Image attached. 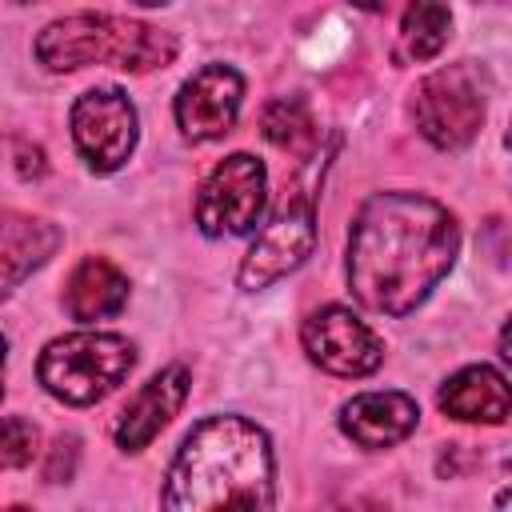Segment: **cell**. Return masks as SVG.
Here are the masks:
<instances>
[{"instance_id":"obj_18","label":"cell","mask_w":512,"mask_h":512,"mask_svg":"<svg viewBox=\"0 0 512 512\" xmlns=\"http://www.w3.org/2000/svg\"><path fill=\"white\" fill-rule=\"evenodd\" d=\"M40 432L24 416H0V468H24L36 456Z\"/></svg>"},{"instance_id":"obj_9","label":"cell","mask_w":512,"mask_h":512,"mask_svg":"<svg viewBox=\"0 0 512 512\" xmlns=\"http://www.w3.org/2000/svg\"><path fill=\"white\" fill-rule=\"evenodd\" d=\"M300 340H304V352L332 376H368L384 364L380 336L340 304L312 312L300 328Z\"/></svg>"},{"instance_id":"obj_13","label":"cell","mask_w":512,"mask_h":512,"mask_svg":"<svg viewBox=\"0 0 512 512\" xmlns=\"http://www.w3.org/2000/svg\"><path fill=\"white\" fill-rule=\"evenodd\" d=\"M56 248H60L56 224L24 212H0V296H8Z\"/></svg>"},{"instance_id":"obj_1","label":"cell","mask_w":512,"mask_h":512,"mask_svg":"<svg viewBox=\"0 0 512 512\" xmlns=\"http://www.w3.org/2000/svg\"><path fill=\"white\" fill-rule=\"evenodd\" d=\"M460 248L456 216L420 192H376L348 232V288L388 316L412 312L452 268Z\"/></svg>"},{"instance_id":"obj_8","label":"cell","mask_w":512,"mask_h":512,"mask_svg":"<svg viewBox=\"0 0 512 512\" xmlns=\"http://www.w3.org/2000/svg\"><path fill=\"white\" fill-rule=\"evenodd\" d=\"M72 140L92 172H116L136 148V108L116 88H92L72 104Z\"/></svg>"},{"instance_id":"obj_11","label":"cell","mask_w":512,"mask_h":512,"mask_svg":"<svg viewBox=\"0 0 512 512\" xmlns=\"http://www.w3.org/2000/svg\"><path fill=\"white\" fill-rule=\"evenodd\" d=\"M188 384H192V376H188L184 364H172V368L156 372V376L124 404V412H120V420H116V444H120L124 452L148 448V444L164 432V424L180 412V404L188 400Z\"/></svg>"},{"instance_id":"obj_19","label":"cell","mask_w":512,"mask_h":512,"mask_svg":"<svg viewBox=\"0 0 512 512\" xmlns=\"http://www.w3.org/2000/svg\"><path fill=\"white\" fill-rule=\"evenodd\" d=\"M76 456H80V440H76V436H56V440H52V452H48V464H44V480H48V484L72 480Z\"/></svg>"},{"instance_id":"obj_22","label":"cell","mask_w":512,"mask_h":512,"mask_svg":"<svg viewBox=\"0 0 512 512\" xmlns=\"http://www.w3.org/2000/svg\"><path fill=\"white\" fill-rule=\"evenodd\" d=\"M4 352H8V344H4V336H0V392H4Z\"/></svg>"},{"instance_id":"obj_4","label":"cell","mask_w":512,"mask_h":512,"mask_svg":"<svg viewBox=\"0 0 512 512\" xmlns=\"http://www.w3.org/2000/svg\"><path fill=\"white\" fill-rule=\"evenodd\" d=\"M136 364V348L116 332H76L60 336L40 352V384L64 404H96L108 396Z\"/></svg>"},{"instance_id":"obj_7","label":"cell","mask_w":512,"mask_h":512,"mask_svg":"<svg viewBox=\"0 0 512 512\" xmlns=\"http://www.w3.org/2000/svg\"><path fill=\"white\" fill-rule=\"evenodd\" d=\"M316 244V208L308 196L284 200V208L256 232L244 264H240V288L256 292L268 288L272 280L288 276L292 268L304 264V256Z\"/></svg>"},{"instance_id":"obj_17","label":"cell","mask_w":512,"mask_h":512,"mask_svg":"<svg viewBox=\"0 0 512 512\" xmlns=\"http://www.w3.org/2000/svg\"><path fill=\"white\" fill-rule=\"evenodd\" d=\"M260 128L264 136L276 144V148H288V152H304L316 144V124H312V112L304 100L296 96H284V100H272L260 116Z\"/></svg>"},{"instance_id":"obj_20","label":"cell","mask_w":512,"mask_h":512,"mask_svg":"<svg viewBox=\"0 0 512 512\" xmlns=\"http://www.w3.org/2000/svg\"><path fill=\"white\" fill-rule=\"evenodd\" d=\"M16 172H20L24 180H40V176L48 172V164H44V152H40L36 144L20 140V144H16Z\"/></svg>"},{"instance_id":"obj_21","label":"cell","mask_w":512,"mask_h":512,"mask_svg":"<svg viewBox=\"0 0 512 512\" xmlns=\"http://www.w3.org/2000/svg\"><path fill=\"white\" fill-rule=\"evenodd\" d=\"M352 4H356V8H368V12H380L388 0H352Z\"/></svg>"},{"instance_id":"obj_5","label":"cell","mask_w":512,"mask_h":512,"mask_svg":"<svg viewBox=\"0 0 512 512\" xmlns=\"http://www.w3.org/2000/svg\"><path fill=\"white\" fill-rule=\"evenodd\" d=\"M484 124V88L480 72L464 60L452 68H440L420 80L416 88V128L436 148H464Z\"/></svg>"},{"instance_id":"obj_2","label":"cell","mask_w":512,"mask_h":512,"mask_svg":"<svg viewBox=\"0 0 512 512\" xmlns=\"http://www.w3.org/2000/svg\"><path fill=\"white\" fill-rule=\"evenodd\" d=\"M164 508H272V448L244 416L200 420L164 484Z\"/></svg>"},{"instance_id":"obj_24","label":"cell","mask_w":512,"mask_h":512,"mask_svg":"<svg viewBox=\"0 0 512 512\" xmlns=\"http://www.w3.org/2000/svg\"><path fill=\"white\" fill-rule=\"evenodd\" d=\"M16 4H36V0H16Z\"/></svg>"},{"instance_id":"obj_14","label":"cell","mask_w":512,"mask_h":512,"mask_svg":"<svg viewBox=\"0 0 512 512\" xmlns=\"http://www.w3.org/2000/svg\"><path fill=\"white\" fill-rule=\"evenodd\" d=\"M124 304H128V276L116 264L88 256L72 268V276L64 284V308L72 320L92 324V320L116 316Z\"/></svg>"},{"instance_id":"obj_10","label":"cell","mask_w":512,"mask_h":512,"mask_svg":"<svg viewBox=\"0 0 512 512\" xmlns=\"http://www.w3.org/2000/svg\"><path fill=\"white\" fill-rule=\"evenodd\" d=\"M244 100V80L228 64H204L192 80H184L176 96V124L188 140H220L232 132Z\"/></svg>"},{"instance_id":"obj_6","label":"cell","mask_w":512,"mask_h":512,"mask_svg":"<svg viewBox=\"0 0 512 512\" xmlns=\"http://www.w3.org/2000/svg\"><path fill=\"white\" fill-rule=\"evenodd\" d=\"M264 164L248 152H232L224 156L200 184L196 196V224L204 236H240L248 228H256L260 212H264Z\"/></svg>"},{"instance_id":"obj_23","label":"cell","mask_w":512,"mask_h":512,"mask_svg":"<svg viewBox=\"0 0 512 512\" xmlns=\"http://www.w3.org/2000/svg\"><path fill=\"white\" fill-rule=\"evenodd\" d=\"M136 4H144V8H156V4H168V0H136Z\"/></svg>"},{"instance_id":"obj_3","label":"cell","mask_w":512,"mask_h":512,"mask_svg":"<svg viewBox=\"0 0 512 512\" xmlns=\"http://www.w3.org/2000/svg\"><path fill=\"white\" fill-rule=\"evenodd\" d=\"M36 60L52 72H76L88 64L152 72V68H168L176 60V36L156 24H144V20L80 12V16L52 20L36 36Z\"/></svg>"},{"instance_id":"obj_16","label":"cell","mask_w":512,"mask_h":512,"mask_svg":"<svg viewBox=\"0 0 512 512\" xmlns=\"http://www.w3.org/2000/svg\"><path fill=\"white\" fill-rule=\"evenodd\" d=\"M452 28L448 0H408L404 20H400V44L412 60H432Z\"/></svg>"},{"instance_id":"obj_12","label":"cell","mask_w":512,"mask_h":512,"mask_svg":"<svg viewBox=\"0 0 512 512\" xmlns=\"http://www.w3.org/2000/svg\"><path fill=\"white\" fill-rule=\"evenodd\" d=\"M420 420V408L404 392H360L344 404L340 428L360 448H392L400 444Z\"/></svg>"},{"instance_id":"obj_15","label":"cell","mask_w":512,"mask_h":512,"mask_svg":"<svg viewBox=\"0 0 512 512\" xmlns=\"http://www.w3.org/2000/svg\"><path fill=\"white\" fill-rule=\"evenodd\" d=\"M440 408L452 420H468V424H504L508 420V384L496 368L476 364L456 372L444 388H440Z\"/></svg>"}]
</instances>
